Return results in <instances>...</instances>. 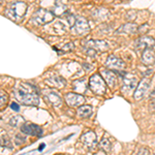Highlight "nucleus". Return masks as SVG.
Returning <instances> with one entry per match:
<instances>
[{
    "label": "nucleus",
    "instance_id": "obj_1",
    "mask_svg": "<svg viewBox=\"0 0 155 155\" xmlns=\"http://www.w3.org/2000/svg\"><path fill=\"white\" fill-rule=\"evenodd\" d=\"M15 96L20 102L28 106H37L39 104V95L36 87L28 83H23L15 91Z\"/></svg>",
    "mask_w": 155,
    "mask_h": 155
},
{
    "label": "nucleus",
    "instance_id": "obj_2",
    "mask_svg": "<svg viewBox=\"0 0 155 155\" xmlns=\"http://www.w3.org/2000/svg\"><path fill=\"white\" fill-rule=\"evenodd\" d=\"M27 12V4L25 2L18 1L9 4L5 9V16L14 22H20L24 18Z\"/></svg>",
    "mask_w": 155,
    "mask_h": 155
},
{
    "label": "nucleus",
    "instance_id": "obj_3",
    "mask_svg": "<svg viewBox=\"0 0 155 155\" xmlns=\"http://www.w3.org/2000/svg\"><path fill=\"white\" fill-rule=\"evenodd\" d=\"M89 87L92 90V92L97 95H104L107 91L106 82L98 74H93L89 79Z\"/></svg>",
    "mask_w": 155,
    "mask_h": 155
},
{
    "label": "nucleus",
    "instance_id": "obj_4",
    "mask_svg": "<svg viewBox=\"0 0 155 155\" xmlns=\"http://www.w3.org/2000/svg\"><path fill=\"white\" fill-rule=\"evenodd\" d=\"M34 23L37 25H45L47 23H50L54 20V14L52 12H49L47 9L39 8L38 11L34 12L33 17H32Z\"/></svg>",
    "mask_w": 155,
    "mask_h": 155
},
{
    "label": "nucleus",
    "instance_id": "obj_5",
    "mask_svg": "<svg viewBox=\"0 0 155 155\" xmlns=\"http://www.w3.org/2000/svg\"><path fill=\"white\" fill-rule=\"evenodd\" d=\"M150 84H151V79L149 77H145L143 80L139 83L137 86L136 91L134 93V97L136 101H140L146 95L147 92L150 88Z\"/></svg>",
    "mask_w": 155,
    "mask_h": 155
},
{
    "label": "nucleus",
    "instance_id": "obj_6",
    "mask_svg": "<svg viewBox=\"0 0 155 155\" xmlns=\"http://www.w3.org/2000/svg\"><path fill=\"white\" fill-rule=\"evenodd\" d=\"M81 142L83 143L84 147L86 148L87 150H94L96 148L97 146V137H96V134H94L93 131H87L85 132L83 136L81 137Z\"/></svg>",
    "mask_w": 155,
    "mask_h": 155
},
{
    "label": "nucleus",
    "instance_id": "obj_7",
    "mask_svg": "<svg viewBox=\"0 0 155 155\" xmlns=\"http://www.w3.org/2000/svg\"><path fill=\"white\" fill-rule=\"evenodd\" d=\"M106 65L107 67H109V68L113 69V71H123V69L125 68V63L120 58H118V57L114 56V55H110V56L107 57V59L106 61Z\"/></svg>",
    "mask_w": 155,
    "mask_h": 155
},
{
    "label": "nucleus",
    "instance_id": "obj_8",
    "mask_svg": "<svg viewBox=\"0 0 155 155\" xmlns=\"http://www.w3.org/2000/svg\"><path fill=\"white\" fill-rule=\"evenodd\" d=\"M21 131L24 134H28V136L33 137H41L42 129L36 124L33 123H25L21 126Z\"/></svg>",
    "mask_w": 155,
    "mask_h": 155
},
{
    "label": "nucleus",
    "instance_id": "obj_9",
    "mask_svg": "<svg viewBox=\"0 0 155 155\" xmlns=\"http://www.w3.org/2000/svg\"><path fill=\"white\" fill-rule=\"evenodd\" d=\"M64 99H65L66 104L71 107H81L83 104V102H85L84 96L78 93H67L64 96Z\"/></svg>",
    "mask_w": 155,
    "mask_h": 155
},
{
    "label": "nucleus",
    "instance_id": "obj_10",
    "mask_svg": "<svg viewBox=\"0 0 155 155\" xmlns=\"http://www.w3.org/2000/svg\"><path fill=\"white\" fill-rule=\"evenodd\" d=\"M137 86V79L136 77L130 76V74H124L123 76V86H122V91L124 93H128L131 90H134Z\"/></svg>",
    "mask_w": 155,
    "mask_h": 155
},
{
    "label": "nucleus",
    "instance_id": "obj_11",
    "mask_svg": "<svg viewBox=\"0 0 155 155\" xmlns=\"http://www.w3.org/2000/svg\"><path fill=\"white\" fill-rule=\"evenodd\" d=\"M44 98L46 101H48L49 104H51L52 106L55 107H58L62 104V98L60 97L58 93H56L55 91H45L44 92Z\"/></svg>",
    "mask_w": 155,
    "mask_h": 155
},
{
    "label": "nucleus",
    "instance_id": "obj_12",
    "mask_svg": "<svg viewBox=\"0 0 155 155\" xmlns=\"http://www.w3.org/2000/svg\"><path fill=\"white\" fill-rule=\"evenodd\" d=\"M155 45V39L152 36H141L136 41V48L139 50H145L152 48Z\"/></svg>",
    "mask_w": 155,
    "mask_h": 155
},
{
    "label": "nucleus",
    "instance_id": "obj_13",
    "mask_svg": "<svg viewBox=\"0 0 155 155\" xmlns=\"http://www.w3.org/2000/svg\"><path fill=\"white\" fill-rule=\"evenodd\" d=\"M102 78L106 81L107 86H110L111 88H115L117 85V76L114 74L113 71H110V69H101V71Z\"/></svg>",
    "mask_w": 155,
    "mask_h": 155
},
{
    "label": "nucleus",
    "instance_id": "obj_14",
    "mask_svg": "<svg viewBox=\"0 0 155 155\" xmlns=\"http://www.w3.org/2000/svg\"><path fill=\"white\" fill-rule=\"evenodd\" d=\"M74 28H76V32L80 35L85 34L90 30V25L85 18H78L76 20V24H74Z\"/></svg>",
    "mask_w": 155,
    "mask_h": 155
},
{
    "label": "nucleus",
    "instance_id": "obj_15",
    "mask_svg": "<svg viewBox=\"0 0 155 155\" xmlns=\"http://www.w3.org/2000/svg\"><path fill=\"white\" fill-rule=\"evenodd\" d=\"M87 47L95 50L96 52H104L109 49V45L104 41H87Z\"/></svg>",
    "mask_w": 155,
    "mask_h": 155
},
{
    "label": "nucleus",
    "instance_id": "obj_16",
    "mask_svg": "<svg viewBox=\"0 0 155 155\" xmlns=\"http://www.w3.org/2000/svg\"><path fill=\"white\" fill-rule=\"evenodd\" d=\"M142 61L146 65H152L155 63V52L152 48L145 49L142 54Z\"/></svg>",
    "mask_w": 155,
    "mask_h": 155
},
{
    "label": "nucleus",
    "instance_id": "obj_17",
    "mask_svg": "<svg viewBox=\"0 0 155 155\" xmlns=\"http://www.w3.org/2000/svg\"><path fill=\"white\" fill-rule=\"evenodd\" d=\"M93 114V109L91 106H81L77 110V116L80 119H87L92 116Z\"/></svg>",
    "mask_w": 155,
    "mask_h": 155
},
{
    "label": "nucleus",
    "instance_id": "obj_18",
    "mask_svg": "<svg viewBox=\"0 0 155 155\" xmlns=\"http://www.w3.org/2000/svg\"><path fill=\"white\" fill-rule=\"evenodd\" d=\"M46 82L49 85H51V86L58 87V88H61V87H65L66 86L65 79H63L62 77H58V76H55V77L50 78V79L46 80Z\"/></svg>",
    "mask_w": 155,
    "mask_h": 155
},
{
    "label": "nucleus",
    "instance_id": "obj_19",
    "mask_svg": "<svg viewBox=\"0 0 155 155\" xmlns=\"http://www.w3.org/2000/svg\"><path fill=\"white\" fill-rule=\"evenodd\" d=\"M137 24H134V23H127V24H124L123 26H121L120 28L118 29V33H127V34H132V33H136L137 31Z\"/></svg>",
    "mask_w": 155,
    "mask_h": 155
},
{
    "label": "nucleus",
    "instance_id": "obj_20",
    "mask_svg": "<svg viewBox=\"0 0 155 155\" xmlns=\"http://www.w3.org/2000/svg\"><path fill=\"white\" fill-rule=\"evenodd\" d=\"M72 89L74 90L78 93H84L87 89L86 86V81L84 79L82 80H77V81L72 82Z\"/></svg>",
    "mask_w": 155,
    "mask_h": 155
},
{
    "label": "nucleus",
    "instance_id": "obj_21",
    "mask_svg": "<svg viewBox=\"0 0 155 155\" xmlns=\"http://www.w3.org/2000/svg\"><path fill=\"white\" fill-rule=\"evenodd\" d=\"M0 146L1 147H9V148L12 147L9 137L3 129H0Z\"/></svg>",
    "mask_w": 155,
    "mask_h": 155
},
{
    "label": "nucleus",
    "instance_id": "obj_22",
    "mask_svg": "<svg viewBox=\"0 0 155 155\" xmlns=\"http://www.w3.org/2000/svg\"><path fill=\"white\" fill-rule=\"evenodd\" d=\"M99 147H101L104 152L109 153V152L111 151V148H112V144H111V142H110L109 137H106V136L102 137L101 143H99Z\"/></svg>",
    "mask_w": 155,
    "mask_h": 155
},
{
    "label": "nucleus",
    "instance_id": "obj_23",
    "mask_svg": "<svg viewBox=\"0 0 155 155\" xmlns=\"http://www.w3.org/2000/svg\"><path fill=\"white\" fill-rule=\"evenodd\" d=\"M11 125L17 127V126H22L23 124H25V120L22 116H16V117H12L9 121Z\"/></svg>",
    "mask_w": 155,
    "mask_h": 155
},
{
    "label": "nucleus",
    "instance_id": "obj_24",
    "mask_svg": "<svg viewBox=\"0 0 155 155\" xmlns=\"http://www.w3.org/2000/svg\"><path fill=\"white\" fill-rule=\"evenodd\" d=\"M66 11V6L63 5V4L61 3H56V5H55V8H54V16L56 15V16H61L62 14H64Z\"/></svg>",
    "mask_w": 155,
    "mask_h": 155
},
{
    "label": "nucleus",
    "instance_id": "obj_25",
    "mask_svg": "<svg viewBox=\"0 0 155 155\" xmlns=\"http://www.w3.org/2000/svg\"><path fill=\"white\" fill-rule=\"evenodd\" d=\"M74 48V44L72 42H69V44H66V45H64V46H61V50H59V49H55V50H57V51H59L60 53H65V52H69V51H72Z\"/></svg>",
    "mask_w": 155,
    "mask_h": 155
},
{
    "label": "nucleus",
    "instance_id": "obj_26",
    "mask_svg": "<svg viewBox=\"0 0 155 155\" xmlns=\"http://www.w3.org/2000/svg\"><path fill=\"white\" fill-rule=\"evenodd\" d=\"M7 101V95L3 92H0V107H3Z\"/></svg>",
    "mask_w": 155,
    "mask_h": 155
},
{
    "label": "nucleus",
    "instance_id": "obj_27",
    "mask_svg": "<svg viewBox=\"0 0 155 155\" xmlns=\"http://www.w3.org/2000/svg\"><path fill=\"white\" fill-rule=\"evenodd\" d=\"M148 29H149L148 25L144 24V25H142L141 27H139V28H137V32H140V33H145L146 31H148Z\"/></svg>",
    "mask_w": 155,
    "mask_h": 155
},
{
    "label": "nucleus",
    "instance_id": "obj_28",
    "mask_svg": "<svg viewBox=\"0 0 155 155\" xmlns=\"http://www.w3.org/2000/svg\"><path fill=\"white\" fill-rule=\"evenodd\" d=\"M25 142V137H21V134H17L16 137V143L18 145L23 144Z\"/></svg>",
    "mask_w": 155,
    "mask_h": 155
},
{
    "label": "nucleus",
    "instance_id": "obj_29",
    "mask_svg": "<svg viewBox=\"0 0 155 155\" xmlns=\"http://www.w3.org/2000/svg\"><path fill=\"white\" fill-rule=\"evenodd\" d=\"M67 21H68V23L71 26H74V25L76 24V18H74L72 15H69V16L67 17Z\"/></svg>",
    "mask_w": 155,
    "mask_h": 155
},
{
    "label": "nucleus",
    "instance_id": "obj_30",
    "mask_svg": "<svg viewBox=\"0 0 155 155\" xmlns=\"http://www.w3.org/2000/svg\"><path fill=\"white\" fill-rule=\"evenodd\" d=\"M137 155H149V150L147 148H141L137 152Z\"/></svg>",
    "mask_w": 155,
    "mask_h": 155
},
{
    "label": "nucleus",
    "instance_id": "obj_31",
    "mask_svg": "<svg viewBox=\"0 0 155 155\" xmlns=\"http://www.w3.org/2000/svg\"><path fill=\"white\" fill-rule=\"evenodd\" d=\"M11 107L14 111H16V112H18L20 111V107H19V104H17V102H12V104H11Z\"/></svg>",
    "mask_w": 155,
    "mask_h": 155
},
{
    "label": "nucleus",
    "instance_id": "obj_32",
    "mask_svg": "<svg viewBox=\"0 0 155 155\" xmlns=\"http://www.w3.org/2000/svg\"><path fill=\"white\" fill-rule=\"evenodd\" d=\"M97 52L95 51V50H93V49H88L87 50V55H90V56H92V57H94L96 55Z\"/></svg>",
    "mask_w": 155,
    "mask_h": 155
},
{
    "label": "nucleus",
    "instance_id": "obj_33",
    "mask_svg": "<svg viewBox=\"0 0 155 155\" xmlns=\"http://www.w3.org/2000/svg\"><path fill=\"white\" fill-rule=\"evenodd\" d=\"M150 110L151 111H155V99H153V101L150 102Z\"/></svg>",
    "mask_w": 155,
    "mask_h": 155
},
{
    "label": "nucleus",
    "instance_id": "obj_34",
    "mask_svg": "<svg viewBox=\"0 0 155 155\" xmlns=\"http://www.w3.org/2000/svg\"><path fill=\"white\" fill-rule=\"evenodd\" d=\"M44 147H45V145H41V146L39 147V150H42V149H44Z\"/></svg>",
    "mask_w": 155,
    "mask_h": 155
},
{
    "label": "nucleus",
    "instance_id": "obj_35",
    "mask_svg": "<svg viewBox=\"0 0 155 155\" xmlns=\"http://www.w3.org/2000/svg\"><path fill=\"white\" fill-rule=\"evenodd\" d=\"M154 155H155V153H154Z\"/></svg>",
    "mask_w": 155,
    "mask_h": 155
}]
</instances>
